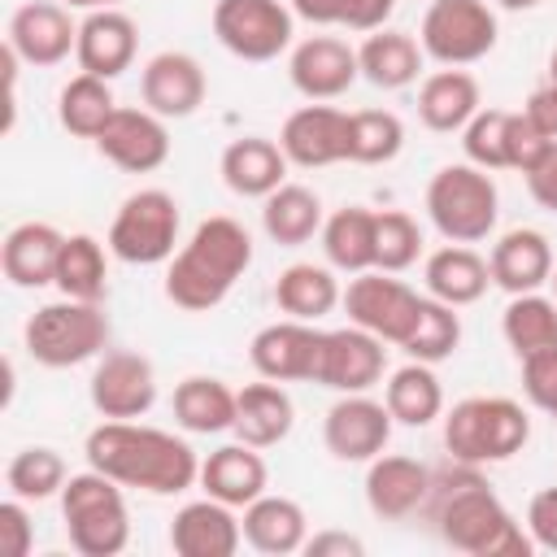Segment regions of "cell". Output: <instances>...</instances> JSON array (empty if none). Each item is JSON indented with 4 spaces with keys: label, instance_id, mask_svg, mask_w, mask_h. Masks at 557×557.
I'll return each instance as SVG.
<instances>
[{
    "label": "cell",
    "instance_id": "8d00e7d4",
    "mask_svg": "<svg viewBox=\"0 0 557 557\" xmlns=\"http://www.w3.org/2000/svg\"><path fill=\"white\" fill-rule=\"evenodd\" d=\"M322 252L331 270L361 274L374 270V209L344 205L322 222Z\"/></svg>",
    "mask_w": 557,
    "mask_h": 557
},
{
    "label": "cell",
    "instance_id": "8fae6325",
    "mask_svg": "<svg viewBox=\"0 0 557 557\" xmlns=\"http://www.w3.org/2000/svg\"><path fill=\"white\" fill-rule=\"evenodd\" d=\"M339 305H344L352 326H361V331L379 335L383 344L400 348L409 339L413 322H418L422 296L409 283H400L396 274H387V270H361V274L348 278Z\"/></svg>",
    "mask_w": 557,
    "mask_h": 557
},
{
    "label": "cell",
    "instance_id": "2e32d148",
    "mask_svg": "<svg viewBox=\"0 0 557 557\" xmlns=\"http://www.w3.org/2000/svg\"><path fill=\"white\" fill-rule=\"evenodd\" d=\"M4 44L22 57V65L48 70V65H61L78 48V22L70 17L61 0H30L13 9Z\"/></svg>",
    "mask_w": 557,
    "mask_h": 557
},
{
    "label": "cell",
    "instance_id": "d4e9b609",
    "mask_svg": "<svg viewBox=\"0 0 557 557\" xmlns=\"http://www.w3.org/2000/svg\"><path fill=\"white\" fill-rule=\"evenodd\" d=\"M287 165H292L287 152L265 135L231 139L222 148V161H218L222 183L244 200H265L270 191H278L287 183Z\"/></svg>",
    "mask_w": 557,
    "mask_h": 557
},
{
    "label": "cell",
    "instance_id": "5bb4252c",
    "mask_svg": "<svg viewBox=\"0 0 557 557\" xmlns=\"http://www.w3.org/2000/svg\"><path fill=\"white\" fill-rule=\"evenodd\" d=\"M392 413L366 392H344L322 418V444L335 461H374L392 440Z\"/></svg>",
    "mask_w": 557,
    "mask_h": 557
},
{
    "label": "cell",
    "instance_id": "52a82bcc",
    "mask_svg": "<svg viewBox=\"0 0 557 557\" xmlns=\"http://www.w3.org/2000/svg\"><path fill=\"white\" fill-rule=\"evenodd\" d=\"M22 344L30 361L48 370L83 366L109 348V313L96 300H70V296L48 300L26 318Z\"/></svg>",
    "mask_w": 557,
    "mask_h": 557
},
{
    "label": "cell",
    "instance_id": "9a60e30c",
    "mask_svg": "<svg viewBox=\"0 0 557 557\" xmlns=\"http://www.w3.org/2000/svg\"><path fill=\"white\" fill-rule=\"evenodd\" d=\"M91 144L104 161H113L126 174H152L170 161V131H165V117H157L152 109L117 104Z\"/></svg>",
    "mask_w": 557,
    "mask_h": 557
},
{
    "label": "cell",
    "instance_id": "f6af8a7d",
    "mask_svg": "<svg viewBox=\"0 0 557 557\" xmlns=\"http://www.w3.org/2000/svg\"><path fill=\"white\" fill-rule=\"evenodd\" d=\"M418 252H422V231L405 209L374 213V270L400 274L418 261Z\"/></svg>",
    "mask_w": 557,
    "mask_h": 557
},
{
    "label": "cell",
    "instance_id": "c3c4849f",
    "mask_svg": "<svg viewBox=\"0 0 557 557\" xmlns=\"http://www.w3.org/2000/svg\"><path fill=\"white\" fill-rule=\"evenodd\" d=\"M522 396L535 409L557 413V348H544V352L522 357Z\"/></svg>",
    "mask_w": 557,
    "mask_h": 557
},
{
    "label": "cell",
    "instance_id": "44dd1931",
    "mask_svg": "<svg viewBox=\"0 0 557 557\" xmlns=\"http://www.w3.org/2000/svg\"><path fill=\"white\" fill-rule=\"evenodd\" d=\"M431 496V470L405 453H379L366 461V505L374 518H413Z\"/></svg>",
    "mask_w": 557,
    "mask_h": 557
},
{
    "label": "cell",
    "instance_id": "6da1fadb",
    "mask_svg": "<svg viewBox=\"0 0 557 557\" xmlns=\"http://www.w3.org/2000/svg\"><path fill=\"white\" fill-rule=\"evenodd\" d=\"M440 531V540L470 557H531L535 544L518 527V518L505 509V500L487 487L479 466H448L431 470V496L422 505Z\"/></svg>",
    "mask_w": 557,
    "mask_h": 557
},
{
    "label": "cell",
    "instance_id": "db71d44e",
    "mask_svg": "<svg viewBox=\"0 0 557 557\" xmlns=\"http://www.w3.org/2000/svg\"><path fill=\"white\" fill-rule=\"evenodd\" d=\"M522 113L548 135V139H557V87H548V83H540L531 96H527V104H522Z\"/></svg>",
    "mask_w": 557,
    "mask_h": 557
},
{
    "label": "cell",
    "instance_id": "277c9868",
    "mask_svg": "<svg viewBox=\"0 0 557 557\" xmlns=\"http://www.w3.org/2000/svg\"><path fill=\"white\" fill-rule=\"evenodd\" d=\"M531 418L509 396H466L444 418V448L466 466H496L527 448Z\"/></svg>",
    "mask_w": 557,
    "mask_h": 557
},
{
    "label": "cell",
    "instance_id": "bcb514c9",
    "mask_svg": "<svg viewBox=\"0 0 557 557\" xmlns=\"http://www.w3.org/2000/svg\"><path fill=\"white\" fill-rule=\"evenodd\" d=\"M505 126H509V109H479L461 126L466 161H474L479 170H509L505 165Z\"/></svg>",
    "mask_w": 557,
    "mask_h": 557
},
{
    "label": "cell",
    "instance_id": "4fadbf2b",
    "mask_svg": "<svg viewBox=\"0 0 557 557\" xmlns=\"http://www.w3.org/2000/svg\"><path fill=\"white\" fill-rule=\"evenodd\" d=\"M322 335L326 331H318L313 322H300V318L270 322L252 335L248 361L261 379H274V383H318Z\"/></svg>",
    "mask_w": 557,
    "mask_h": 557
},
{
    "label": "cell",
    "instance_id": "681fc988",
    "mask_svg": "<svg viewBox=\"0 0 557 557\" xmlns=\"http://www.w3.org/2000/svg\"><path fill=\"white\" fill-rule=\"evenodd\" d=\"M0 544L9 557H26L35 548V522L26 513V500H17V496H9L0 505Z\"/></svg>",
    "mask_w": 557,
    "mask_h": 557
},
{
    "label": "cell",
    "instance_id": "d6a6232c",
    "mask_svg": "<svg viewBox=\"0 0 557 557\" xmlns=\"http://www.w3.org/2000/svg\"><path fill=\"white\" fill-rule=\"evenodd\" d=\"M383 405H387L392 422H400V426H431L444 413V387H440L435 366L409 357L400 370L387 374Z\"/></svg>",
    "mask_w": 557,
    "mask_h": 557
},
{
    "label": "cell",
    "instance_id": "9c48e42d",
    "mask_svg": "<svg viewBox=\"0 0 557 557\" xmlns=\"http://www.w3.org/2000/svg\"><path fill=\"white\" fill-rule=\"evenodd\" d=\"M496 13L487 0H431L418 26V44L440 65H474L496 48Z\"/></svg>",
    "mask_w": 557,
    "mask_h": 557
},
{
    "label": "cell",
    "instance_id": "4dcf8cb0",
    "mask_svg": "<svg viewBox=\"0 0 557 557\" xmlns=\"http://www.w3.org/2000/svg\"><path fill=\"white\" fill-rule=\"evenodd\" d=\"M422 278H426V296L461 309V305H474L483 300V292L492 287V270H487V257H479L470 244H444L426 257L422 265Z\"/></svg>",
    "mask_w": 557,
    "mask_h": 557
},
{
    "label": "cell",
    "instance_id": "ba28073f",
    "mask_svg": "<svg viewBox=\"0 0 557 557\" xmlns=\"http://www.w3.org/2000/svg\"><path fill=\"white\" fill-rule=\"evenodd\" d=\"M178 200L161 187H139L131 191L113 222H109V252L126 265H161L174 257V244H178Z\"/></svg>",
    "mask_w": 557,
    "mask_h": 557
},
{
    "label": "cell",
    "instance_id": "3957f363",
    "mask_svg": "<svg viewBox=\"0 0 557 557\" xmlns=\"http://www.w3.org/2000/svg\"><path fill=\"white\" fill-rule=\"evenodd\" d=\"M252 265V235L235 218H205L165 265V300L187 313L218 309Z\"/></svg>",
    "mask_w": 557,
    "mask_h": 557
},
{
    "label": "cell",
    "instance_id": "d590c367",
    "mask_svg": "<svg viewBox=\"0 0 557 557\" xmlns=\"http://www.w3.org/2000/svg\"><path fill=\"white\" fill-rule=\"evenodd\" d=\"M322 222H326V213H322L318 191H309L300 183H283L278 191H270L261 200V226L283 248L309 244L313 235H322Z\"/></svg>",
    "mask_w": 557,
    "mask_h": 557
},
{
    "label": "cell",
    "instance_id": "f5cc1de1",
    "mask_svg": "<svg viewBox=\"0 0 557 557\" xmlns=\"http://www.w3.org/2000/svg\"><path fill=\"white\" fill-rule=\"evenodd\" d=\"M305 553L309 557H361L366 544L357 535H348V531H318V535L305 540Z\"/></svg>",
    "mask_w": 557,
    "mask_h": 557
},
{
    "label": "cell",
    "instance_id": "7c38bea8",
    "mask_svg": "<svg viewBox=\"0 0 557 557\" xmlns=\"http://www.w3.org/2000/svg\"><path fill=\"white\" fill-rule=\"evenodd\" d=\"M87 392H91V409L100 418L139 422L157 405V370L144 352H126V348L100 352Z\"/></svg>",
    "mask_w": 557,
    "mask_h": 557
},
{
    "label": "cell",
    "instance_id": "30bf717a",
    "mask_svg": "<svg viewBox=\"0 0 557 557\" xmlns=\"http://www.w3.org/2000/svg\"><path fill=\"white\" fill-rule=\"evenodd\" d=\"M296 13L283 0H218L213 4V35L239 61H274L292 48Z\"/></svg>",
    "mask_w": 557,
    "mask_h": 557
},
{
    "label": "cell",
    "instance_id": "ab89813d",
    "mask_svg": "<svg viewBox=\"0 0 557 557\" xmlns=\"http://www.w3.org/2000/svg\"><path fill=\"white\" fill-rule=\"evenodd\" d=\"M113 109H117V100H113L109 78H96V74H83V70L57 96V117L78 139H96L104 131V122L113 117Z\"/></svg>",
    "mask_w": 557,
    "mask_h": 557
},
{
    "label": "cell",
    "instance_id": "680465c9",
    "mask_svg": "<svg viewBox=\"0 0 557 557\" xmlns=\"http://www.w3.org/2000/svg\"><path fill=\"white\" fill-rule=\"evenodd\" d=\"M548 287H553V305H557V265H553V278H548Z\"/></svg>",
    "mask_w": 557,
    "mask_h": 557
},
{
    "label": "cell",
    "instance_id": "b9f144b4",
    "mask_svg": "<svg viewBox=\"0 0 557 557\" xmlns=\"http://www.w3.org/2000/svg\"><path fill=\"white\" fill-rule=\"evenodd\" d=\"M405 148V122L392 109H357L348 113V161L383 165Z\"/></svg>",
    "mask_w": 557,
    "mask_h": 557
},
{
    "label": "cell",
    "instance_id": "60d3db41",
    "mask_svg": "<svg viewBox=\"0 0 557 557\" xmlns=\"http://www.w3.org/2000/svg\"><path fill=\"white\" fill-rule=\"evenodd\" d=\"M70 470H65V457L48 444H30L22 453H13V461L4 466V483H9V496L17 500H48V496H61Z\"/></svg>",
    "mask_w": 557,
    "mask_h": 557
},
{
    "label": "cell",
    "instance_id": "ee69618b",
    "mask_svg": "<svg viewBox=\"0 0 557 557\" xmlns=\"http://www.w3.org/2000/svg\"><path fill=\"white\" fill-rule=\"evenodd\" d=\"M287 4L309 26H339V30H361V35L379 30L396 9V0H287Z\"/></svg>",
    "mask_w": 557,
    "mask_h": 557
},
{
    "label": "cell",
    "instance_id": "d6986e66",
    "mask_svg": "<svg viewBox=\"0 0 557 557\" xmlns=\"http://www.w3.org/2000/svg\"><path fill=\"white\" fill-rule=\"evenodd\" d=\"M205 70L191 52H157L148 57V65L139 70V96H144V109H152L157 117L165 122H178V117H191L200 104H205Z\"/></svg>",
    "mask_w": 557,
    "mask_h": 557
},
{
    "label": "cell",
    "instance_id": "836d02e7",
    "mask_svg": "<svg viewBox=\"0 0 557 557\" xmlns=\"http://www.w3.org/2000/svg\"><path fill=\"white\" fill-rule=\"evenodd\" d=\"M339 300H344V292H339V278H335L331 265L292 261V265L278 274V283H274V305H278L287 318H300V322L326 318Z\"/></svg>",
    "mask_w": 557,
    "mask_h": 557
},
{
    "label": "cell",
    "instance_id": "91938a15",
    "mask_svg": "<svg viewBox=\"0 0 557 557\" xmlns=\"http://www.w3.org/2000/svg\"><path fill=\"white\" fill-rule=\"evenodd\" d=\"M553 422H557V413H553Z\"/></svg>",
    "mask_w": 557,
    "mask_h": 557
},
{
    "label": "cell",
    "instance_id": "6f0895ef",
    "mask_svg": "<svg viewBox=\"0 0 557 557\" xmlns=\"http://www.w3.org/2000/svg\"><path fill=\"white\" fill-rule=\"evenodd\" d=\"M548 87H557V48H553V57H548V78H544Z\"/></svg>",
    "mask_w": 557,
    "mask_h": 557
},
{
    "label": "cell",
    "instance_id": "603a6c76",
    "mask_svg": "<svg viewBox=\"0 0 557 557\" xmlns=\"http://www.w3.org/2000/svg\"><path fill=\"white\" fill-rule=\"evenodd\" d=\"M244 544V527L231 505L200 496L187 500L170 522V548L178 557H235Z\"/></svg>",
    "mask_w": 557,
    "mask_h": 557
},
{
    "label": "cell",
    "instance_id": "1f68e13d",
    "mask_svg": "<svg viewBox=\"0 0 557 557\" xmlns=\"http://www.w3.org/2000/svg\"><path fill=\"white\" fill-rule=\"evenodd\" d=\"M422 44L409 35V30H387V26H379V30H370L366 39H361V48H357V65H361V78L366 83H374L379 91H400V87H409L413 78H418V70H422Z\"/></svg>",
    "mask_w": 557,
    "mask_h": 557
},
{
    "label": "cell",
    "instance_id": "8992f818",
    "mask_svg": "<svg viewBox=\"0 0 557 557\" xmlns=\"http://www.w3.org/2000/svg\"><path fill=\"white\" fill-rule=\"evenodd\" d=\"M61 518H65L70 548L83 557H117L131 544V509H126L122 483H113L91 466L65 479Z\"/></svg>",
    "mask_w": 557,
    "mask_h": 557
},
{
    "label": "cell",
    "instance_id": "cb8c5ba5",
    "mask_svg": "<svg viewBox=\"0 0 557 557\" xmlns=\"http://www.w3.org/2000/svg\"><path fill=\"white\" fill-rule=\"evenodd\" d=\"M487 270H492V283L509 296L540 292L553 278V244L535 226H513L492 244Z\"/></svg>",
    "mask_w": 557,
    "mask_h": 557
},
{
    "label": "cell",
    "instance_id": "7dc6e473",
    "mask_svg": "<svg viewBox=\"0 0 557 557\" xmlns=\"http://www.w3.org/2000/svg\"><path fill=\"white\" fill-rule=\"evenodd\" d=\"M548 135L522 113V109H509V126H505V165L509 170H518V174H527L544 152H548Z\"/></svg>",
    "mask_w": 557,
    "mask_h": 557
},
{
    "label": "cell",
    "instance_id": "ac0fdd59",
    "mask_svg": "<svg viewBox=\"0 0 557 557\" xmlns=\"http://www.w3.org/2000/svg\"><path fill=\"white\" fill-rule=\"evenodd\" d=\"M278 148L300 170H322V165L348 161V113L335 104H322V100L300 104L296 113H287V122L278 131Z\"/></svg>",
    "mask_w": 557,
    "mask_h": 557
},
{
    "label": "cell",
    "instance_id": "e0dca14e",
    "mask_svg": "<svg viewBox=\"0 0 557 557\" xmlns=\"http://www.w3.org/2000/svg\"><path fill=\"white\" fill-rule=\"evenodd\" d=\"M287 78L305 100H335L361 78L357 48L339 35H309L292 48Z\"/></svg>",
    "mask_w": 557,
    "mask_h": 557
},
{
    "label": "cell",
    "instance_id": "816d5d0a",
    "mask_svg": "<svg viewBox=\"0 0 557 557\" xmlns=\"http://www.w3.org/2000/svg\"><path fill=\"white\" fill-rule=\"evenodd\" d=\"M527 178V191H531V200L540 205V209H548V213H557V139L548 144V152L522 174Z\"/></svg>",
    "mask_w": 557,
    "mask_h": 557
},
{
    "label": "cell",
    "instance_id": "f35d334b",
    "mask_svg": "<svg viewBox=\"0 0 557 557\" xmlns=\"http://www.w3.org/2000/svg\"><path fill=\"white\" fill-rule=\"evenodd\" d=\"M500 335L513 348V357H531L544 348H557V305L544 292H522L509 296L505 313H500Z\"/></svg>",
    "mask_w": 557,
    "mask_h": 557
},
{
    "label": "cell",
    "instance_id": "9f6ffc18",
    "mask_svg": "<svg viewBox=\"0 0 557 557\" xmlns=\"http://www.w3.org/2000/svg\"><path fill=\"white\" fill-rule=\"evenodd\" d=\"M500 9H509V13H522V9H535L540 0H496Z\"/></svg>",
    "mask_w": 557,
    "mask_h": 557
},
{
    "label": "cell",
    "instance_id": "f907efd6",
    "mask_svg": "<svg viewBox=\"0 0 557 557\" xmlns=\"http://www.w3.org/2000/svg\"><path fill=\"white\" fill-rule=\"evenodd\" d=\"M527 535L535 548L557 553V487H540L527 505Z\"/></svg>",
    "mask_w": 557,
    "mask_h": 557
},
{
    "label": "cell",
    "instance_id": "f1b7e54d",
    "mask_svg": "<svg viewBox=\"0 0 557 557\" xmlns=\"http://www.w3.org/2000/svg\"><path fill=\"white\" fill-rule=\"evenodd\" d=\"M296 426V405L292 396L283 392V383L274 379H261V383H248L235 392V435L252 448H274L292 435Z\"/></svg>",
    "mask_w": 557,
    "mask_h": 557
},
{
    "label": "cell",
    "instance_id": "f546056e",
    "mask_svg": "<svg viewBox=\"0 0 557 557\" xmlns=\"http://www.w3.org/2000/svg\"><path fill=\"white\" fill-rule=\"evenodd\" d=\"M244 544L265 553V557H287V553H305L309 540V518L292 496H270L261 492L252 505H244Z\"/></svg>",
    "mask_w": 557,
    "mask_h": 557
},
{
    "label": "cell",
    "instance_id": "484cf974",
    "mask_svg": "<svg viewBox=\"0 0 557 557\" xmlns=\"http://www.w3.org/2000/svg\"><path fill=\"white\" fill-rule=\"evenodd\" d=\"M265 483H270L265 457L252 444H244V440L222 444V448H213L200 461V487H205V496H213V500H222L231 509L252 505L265 492Z\"/></svg>",
    "mask_w": 557,
    "mask_h": 557
},
{
    "label": "cell",
    "instance_id": "ffe728a7",
    "mask_svg": "<svg viewBox=\"0 0 557 557\" xmlns=\"http://www.w3.org/2000/svg\"><path fill=\"white\" fill-rule=\"evenodd\" d=\"M387 366V348L379 335L361 331V326H339L322 335V366H318V387L331 392H370L383 379Z\"/></svg>",
    "mask_w": 557,
    "mask_h": 557
},
{
    "label": "cell",
    "instance_id": "11a10c76",
    "mask_svg": "<svg viewBox=\"0 0 557 557\" xmlns=\"http://www.w3.org/2000/svg\"><path fill=\"white\" fill-rule=\"evenodd\" d=\"M65 9H83V13H91V9H117V0H61Z\"/></svg>",
    "mask_w": 557,
    "mask_h": 557
},
{
    "label": "cell",
    "instance_id": "4316f807",
    "mask_svg": "<svg viewBox=\"0 0 557 557\" xmlns=\"http://www.w3.org/2000/svg\"><path fill=\"white\" fill-rule=\"evenodd\" d=\"M65 235L52 222H17L4 244H0V270L13 287H48L57 278V257H61Z\"/></svg>",
    "mask_w": 557,
    "mask_h": 557
},
{
    "label": "cell",
    "instance_id": "7bdbcfd3",
    "mask_svg": "<svg viewBox=\"0 0 557 557\" xmlns=\"http://www.w3.org/2000/svg\"><path fill=\"white\" fill-rule=\"evenodd\" d=\"M461 344V318L453 305L435 300V296H422V309H418V322L409 331V339L400 344L413 361H426V366H440L444 357H453Z\"/></svg>",
    "mask_w": 557,
    "mask_h": 557
},
{
    "label": "cell",
    "instance_id": "83f0119b",
    "mask_svg": "<svg viewBox=\"0 0 557 557\" xmlns=\"http://www.w3.org/2000/svg\"><path fill=\"white\" fill-rule=\"evenodd\" d=\"M479 109H483V96H479V78L470 70L444 65V70L426 74L418 87V117L435 135L461 131Z\"/></svg>",
    "mask_w": 557,
    "mask_h": 557
},
{
    "label": "cell",
    "instance_id": "7402d4cb",
    "mask_svg": "<svg viewBox=\"0 0 557 557\" xmlns=\"http://www.w3.org/2000/svg\"><path fill=\"white\" fill-rule=\"evenodd\" d=\"M139 52V26L131 13L122 9H91L83 22H78V70L83 74H96V78H117L131 70Z\"/></svg>",
    "mask_w": 557,
    "mask_h": 557
},
{
    "label": "cell",
    "instance_id": "5b68a950",
    "mask_svg": "<svg viewBox=\"0 0 557 557\" xmlns=\"http://www.w3.org/2000/svg\"><path fill=\"white\" fill-rule=\"evenodd\" d=\"M426 218L448 244H479L496 231L500 191L492 183V170H479L474 161L440 165L426 183Z\"/></svg>",
    "mask_w": 557,
    "mask_h": 557
},
{
    "label": "cell",
    "instance_id": "74e56055",
    "mask_svg": "<svg viewBox=\"0 0 557 557\" xmlns=\"http://www.w3.org/2000/svg\"><path fill=\"white\" fill-rule=\"evenodd\" d=\"M52 287L70 300H96L104 305L109 296V257H104V244L87 231L78 235H65L61 244V257H57V278Z\"/></svg>",
    "mask_w": 557,
    "mask_h": 557
},
{
    "label": "cell",
    "instance_id": "7a4b0ae2",
    "mask_svg": "<svg viewBox=\"0 0 557 557\" xmlns=\"http://www.w3.org/2000/svg\"><path fill=\"white\" fill-rule=\"evenodd\" d=\"M83 457L91 470L109 474L122 487H139L152 496H178L191 483H200V457L187 440L174 431H157L144 422H117L104 418L87 431Z\"/></svg>",
    "mask_w": 557,
    "mask_h": 557
},
{
    "label": "cell",
    "instance_id": "e575fe53",
    "mask_svg": "<svg viewBox=\"0 0 557 557\" xmlns=\"http://www.w3.org/2000/svg\"><path fill=\"white\" fill-rule=\"evenodd\" d=\"M174 422L191 435H222L235 426V392L213 374H187L174 387Z\"/></svg>",
    "mask_w": 557,
    "mask_h": 557
}]
</instances>
